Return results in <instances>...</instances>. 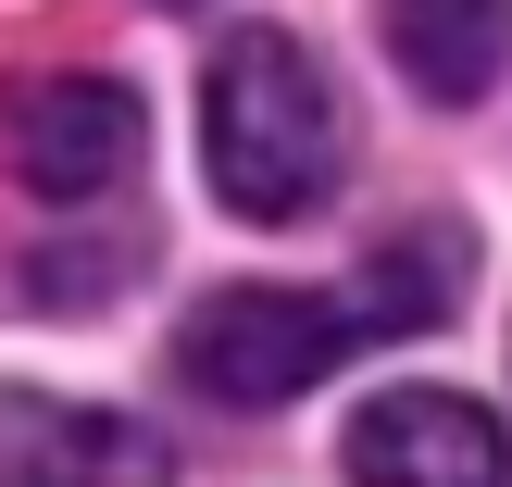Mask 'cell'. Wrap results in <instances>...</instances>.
<instances>
[{
	"instance_id": "277c9868",
	"label": "cell",
	"mask_w": 512,
	"mask_h": 487,
	"mask_svg": "<svg viewBox=\"0 0 512 487\" xmlns=\"http://www.w3.org/2000/svg\"><path fill=\"white\" fill-rule=\"evenodd\" d=\"M350 487H512V438L463 388H375L338 438Z\"/></svg>"
},
{
	"instance_id": "ba28073f",
	"label": "cell",
	"mask_w": 512,
	"mask_h": 487,
	"mask_svg": "<svg viewBox=\"0 0 512 487\" xmlns=\"http://www.w3.org/2000/svg\"><path fill=\"white\" fill-rule=\"evenodd\" d=\"M163 13H188V0H163Z\"/></svg>"
},
{
	"instance_id": "7a4b0ae2",
	"label": "cell",
	"mask_w": 512,
	"mask_h": 487,
	"mask_svg": "<svg viewBox=\"0 0 512 487\" xmlns=\"http://www.w3.org/2000/svg\"><path fill=\"white\" fill-rule=\"evenodd\" d=\"M363 350V313H350V288H213L188 325H175V375H188L200 400H225V413H275V400L325 388V375Z\"/></svg>"
},
{
	"instance_id": "52a82bcc",
	"label": "cell",
	"mask_w": 512,
	"mask_h": 487,
	"mask_svg": "<svg viewBox=\"0 0 512 487\" xmlns=\"http://www.w3.org/2000/svg\"><path fill=\"white\" fill-rule=\"evenodd\" d=\"M463 300V225H400L388 250H375L363 275H350V313H363V338H425V325Z\"/></svg>"
},
{
	"instance_id": "5b68a950",
	"label": "cell",
	"mask_w": 512,
	"mask_h": 487,
	"mask_svg": "<svg viewBox=\"0 0 512 487\" xmlns=\"http://www.w3.org/2000/svg\"><path fill=\"white\" fill-rule=\"evenodd\" d=\"M0 487H175V450L138 413L13 388L0 400Z\"/></svg>"
},
{
	"instance_id": "6da1fadb",
	"label": "cell",
	"mask_w": 512,
	"mask_h": 487,
	"mask_svg": "<svg viewBox=\"0 0 512 487\" xmlns=\"http://www.w3.org/2000/svg\"><path fill=\"white\" fill-rule=\"evenodd\" d=\"M338 163L350 150H338V88H325V63L288 25L225 38L213 75H200V175H213V200L238 225H300V213H325Z\"/></svg>"
},
{
	"instance_id": "3957f363",
	"label": "cell",
	"mask_w": 512,
	"mask_h": 487,
	"mask_svg": "<svg viewBox=\"0 0 512 487\" xmlns=\"http://www.w3.org/2000/svg\"><path fill=\"white\" fill-rule=\"evenodd\" d=\"M138 88H113V75H25V88H0V163H13V188L38 200H100L138 175Z\"/></svg>"
},
{
	"instance_id": "8992f818",
	"label": "cell",
	"mask_w": 512,
	"mask_h": 487,
	"mask_svg": "<svg viewBox=\"0 0 512 487\" xmlns=\"http://www.w3.org/2000/svg\"><path fill=\"white\" fill-rule=\"evenodd\" d=\"M388 50L413 75V100L463 113L512 75V0H388Z\"/></svg>"
}]
</instances>
